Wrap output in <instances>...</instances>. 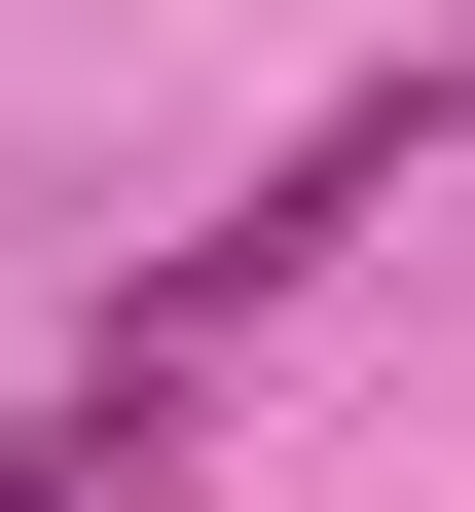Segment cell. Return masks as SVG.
<instances>
[{
	"label": "cell",
	"instance_id": "6da1fadb",
	"mask_svg": "<svg viewBox=\"0 0 475 512\" xmlns=\"http://www.w3.org/2000/svg\"><path fill=\"white\" fill-rule=\"evenodd\" d=\"M402 183H439V74H366V110H293V183H220V220H183L147 293H110V403H183L220 330H293V293H329L366 220H402Z\"/></svg>",
	"mask_w": 475,
	"mask_h": 512
},
{
	"label": "cell",
	"instance_id": "7a4b0ae2",
	"mask_svg": "<svg viewBox=\"0 0 475 512\" xmlns=\"http://www.w3.org/2000/svg\"><path fill=\"white\" fill-rule=\"evenodd\" d=\"M0 512H183V439H147V403H37V439H0Z\"/></svg>",
	"mask_w": 475,
	"mask_h": 512
}]
</instances>
